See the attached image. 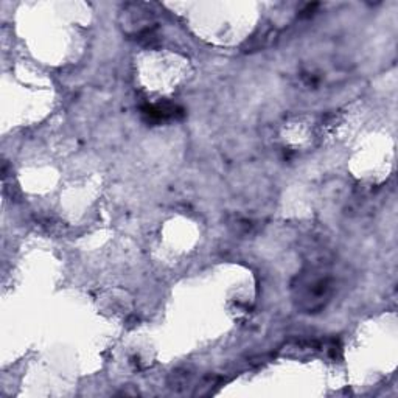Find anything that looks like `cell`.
<instances>
[{"instance_id": "obj_3", "label": "cell", "mask_w": 398, "mask_h": 398, "mask_svg": "<svg viewBox=\"0 0 398 398\" xmlns=\"http://www.w3.org/2000/svg\"><path fill=\"white\" fill-rule=\"evenodd\" d=\"M170 387L174 391H182V389L187 387L190 384V374L187 370H176L172 374L170 379Z\"/></svg>"}, {"instance_id": "obj_2", "label": "cell", "mask_w": 398, "mask_h": 398, "mask_svg": "<svg viewBox=\"0 0 398 398\" xmlns=\"http://www.w3.org/2000/svg\"><path fill=\"white\" fill-rule=\"evenodd\" d=\"M142 115L147 118L150 123H162L167 120H176L184 115V111L176 105L164 103V105H147L142 108Z\"/></svg>"}, {"instance_id": "obj_1", "label": "cell", "mask_w": 398, "mask_h": 398, "mask_svg": "<svg viewBox=\"0 0 398 398\" xmlns=\"http://www.w3.org/2000/svg\"><path fill=\"white\" fill-rule=\"evenodd\" d=\"M293 300L302 313L315 315L323 311L333 295V278L320 268H308L294 278Z\"/></svg>"}]
</instances>
